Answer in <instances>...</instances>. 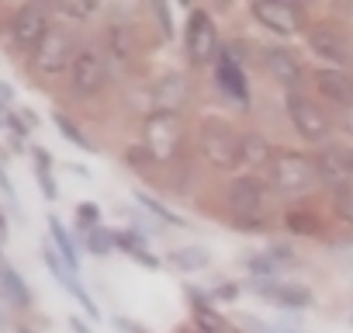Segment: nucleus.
I'll use <instances>...</instances> for the list:
<instances>
[{
  "mask_svg": "<svg viewBox=\"0 0 353 333\" xmlns=\"http://www.w3.org/2000/svg\"><path fill=\"white\" fill-rule=\"evenodd\" d=\"M8 233V226H4V216H0V236H4Z\"/></svg>",
  "mask_w": 353,
  "mask_h": 333,
  "instance_id": "44",
  "label": "nucleus"
},
{
  "mask_svg": "<svg viewBox=\"0 0 353 333\" xmlns=\"http://www.w3.org/2000/svg\"><path fill=\"white\" fill-rule=\"evenodd\" d=\"M87 250H90V254H97V257L111 254V250H114V233H108V229H90Z\"/></svg>",
  "mask_w": 353,
  "mask_h": 333,
  "instance_id": "30",
  "label": "nucleus"
},
{
  "mask_svg": "<svg viewBox=\"0 0 353 333\" xmlns=\"http://www.w3.org/2000/svg\"><path fill=\"white\" fill-rule=\"evenodd\" d=\"M52 122H56V129L63 132V139H66V142H73V146H80V149L94 153V142H90V139L80 132V125H77V122H70L63 111H56V115H52Z\"/></svg>",
  "mask_w": 353,
  "mask_h": 333,
  "instance_id": "26",
  "label": "nucleus"
},
{
  "mask_svg": "<svg viewBox=\"0 0 353 333\" xmlns=\"http://www.w3.org/2000/svg\"><path fill=\"white\" fill-rule=\"evenodd\" d=\"M222 53V42H219V28L212 21V15L205 8H191L188 15V35H184V56L191 66H212Z\"/></svg>",
  "mask_w": 353,
  "mask_h": 333,
  "instance_id": "4",
  "label": "nucleus"
},
{
  "mask_svg": "<svg viewBox=\"0 0 353 333\" xmlns=\"http://www.w3.org/2000/svg\"><path fill=\"white\" fill-rule=\"evenodd\" d=\"M108 56L118 70H128L139 56V39H135V28L125 25V21H111L108 25Z\"/></svg>",
  "mask_w": 353,
  "mask_h": 333,
  "instance_id": "14",
  "label": "nucleus"
},
{
  "mask_svg": "<svg viewBox=\"0 0 353 333\" xmlns=\"http://www.w3.org/2000/svg\"><path fill=\"white\" fill-rule=\"evenodd\" d=\"M63 15H70V18H80V21H90V18H97V11H101V4L97 0H63V4H56Z\"/></svg>",
  "mask_w": 353,
  "mask_h": 333,
  "instance_id": "28",
  "label": "nucleus"
},
{
  "mask_svg": "<svg viewBox=\"0 0 353 333\" xmlns=\"http://www.w3.org/2000/svg\"><path fill=\"white\" fill-rule=\"evenodd\" d=\"M97 219H101V209L94 202H80L77 205V222L87 226V229H97Z\"/></svg>",
  "mask_w": 353,
  "mask_h": 333,
  "instance_id": "33",
  "label": "nucleus"
},
{
  "mask_svg": "<svg viewBox=\"0 0 353 333\" xmlns=\"http://www.w3.org/2000/svg\"><path fill=\"white\" fill-rule=\"evenodd\" d=\"M270 184L277 195H308L319 184L315 156L305 153H277L270 163Z\"/></svg>",
  "mask_w": 353,
  "mask_h": 333,
  "instance_id": "2",
  "label": "nucleus"
},
{
  "mask_svg": "<svg viewBox=\"0 0 353 333\" xmlns=\"http://www.w3.org/2000/svg\"><path fill=\"white\" fill-rule=\"evenodd\" d=\"M4 330H8V316H4V312H0V333H4Z\"/></svg>",
  "mask_w": 353,
  "mask_h": 333,
  "instance_id": "43",
  "label": "nucleus"
},
{
  "mask_svg": "<svg viewBox=\"0 0 353 333\" xmlns=\"http://www.w3.org/2000/svg\"><path fill=\"white\" fill-rule=\"evenodd\" d=\"M332 212H336L343 222H353V188L332 191Z\"/></svg>",
  "mask_w": 353,
  "mask_h": 333,
  "instance_id": "29",
  "label": "nucleus"
},
{
  "mask_svg": "<svg viewBox=\"0 0 353 333\" xmlns=\"http://www.w3.org/2000/svg\"><path fill=\"white\" fill-rule=\"evenodd\" d=\"M152 18H156V28L163 32V39L173 35V18H170V4H152Z\"/></svg>",
  "mask_w": 353,
  "mask_h": 333,
  "instance_id": "34",
  "label": "nucleus"
},
{
  "mask_svg": "<svg viewBox=\"0 0 353 333\" xmlns=\"http://www.w3.org/2000/svg\"><path fill=\"white\" fill-rule=\"evenodd\" d=\"M315 87H319V94L329 97L336 108H350V104H353V77H346V73H339V70H332V66H322V70L315 73Z\"/></svg>",
  "mask_w": 353,
  "mask_h": 333,
  "instance_id": "16",
  "label": "nucleus"
},
{
  "mask_svg": "<svg viewBox=\"0 0 353 333\" xmlns=\"http://www.w3.org/2000/svg\"><path fill=\"white\" fill-rule=\"evenodd\" d=\"M315 174H319V184L339 191V188H350L353 184V149L350 146H322V153L315 156Z\"/></svg>",
  "mask_w": 353,
  "mask_h": 333,
  "instance_id": "9",
  "label": "nucleus"
},
{
  "mask_svg": "<svg viewBox=\"0 0 353 333\" xmlns=\"http://www.w3.org/2000/svg\"><path fill=\"white\" fill-rule=\"evenodd\" d=\"M188 97H191V84H188L184 73H176V70L163 73L149 87V104L156 108V115H181V108L188 104Z\"/></svg>",
  "mask_w": 353,
  "mask_h": 333,
  "instance_id": "10",
  "label": "nucleus"
},
{
  "mask_svg": "<svg viewBox=\"0 0 353 333\" xmlns=\"http://www.w3.org/2000/svg\"><path fill=\"white\" fill-rule=\"evenodd\" d=\"M239 156L250 166H270L274 163V146L260 132H239Z\"/></svg>",
  "mask_w": 353,
  "mask_h": 333,
  "instance_id": "18",
  "label": "nucleus"
},
{
  "mask_svg": "<svg viewBox=\"0 0 353 333\" xmlns=\"http://www.w3.org/2000/svg\"><path fill=\"white\" fill-rule=\"evenodd\" d=\"M135 202H139L149 216H156L159 222H170V226H188V219H181L176 212H170L163 202H156V198H152V195H145V191H135Z\"/></svg>",
  "mask_w": 353,
  "mask_h": 333,
  "instance_id": "25",
  "label": "nucleus"
},
{
  "mask_svg": "<svg viewBox=\"0 0 353 333\" xmlns=\"http://www.w3.org/2000/svg\"><path fill=\"white\" fill-rule=\"evenodd\" d=\"M194 323L201 333H239L225 316H219L215 309H194Z\"/></svg>",
  "mask_w": 353,
  "mask_h": 333,
  "instance_id": "24",
  "label": "nucleus"
},
{
  "mask_svg": "<svg viewBox=\"0 0 353 333\" xmlns=\"http://www.w3.org/2000/svg\"><path fill=\"white\" fill-rule=\"evenodd\" d=\"M239 295H243V285H236V281H229V285H219V288H215V298H219V302H236Z\"/></svg>",
  "mask_w": 353,
  "mask_h": 333,
  "instance_id": "36",
  "label": "nucleus"
},
{
  "mask_svg": "<svg viewBox=\"0 0 353 333\" xmlns=\"http://www.w3.org/2000/svg\"><path fill=\"white\" fill-rule=\"evenodd\" d=\"M284 111H288L294 132H298L305 142H312V146H329L332 122H329V115H325L312 97H305L301 91H288V97H284Z\"/></svg>",
  "mask_w": 353,
  "mask_h": 333,
  "instance_id": "3",
  "label": "nucleus"
},
{
  "mask_svg": "<svg viewBox=\"0 0 353 333\" xmlns=\"http://www.w3.org/2000/svg\"><path fill=\"white\" fill-rule=\"evenodd\" d=\"M108 77H111L108 56H104L97 46H83V49L77 53L73 66H70V87H73V94L94 97V94H101V91L108 87Z\"/></svg>",
  "mask_w": 353,
  "mask_h": 333,
  "instance_id": "6",
  "label": "nucleus"
},
{
  "mask_svg": "<svg viewBox=\"0 0 353 333\" xmlns=\"http://www.w3.org/2000/svg\"><path fill=\"white\" fill-rule=\"evenodd\" d=\"M350 319H353V316H350Z\"/></svg>",
  "mask_w": 353,
  "mask_h": 333,
  "instance_id": "46",
  "label": "nucleus"
},
{
  "mask_svg": "<svg viewBox=\"0 0 353 333\" xmlns=\"http://www.w3.org/2000/svg\"><path fill=\"white\" fill-rule=\"evenodd\" d=\"M198 149H201V156L215 166V171H239L243 166L239 132L219 115H205L198 122Z\"/></svg>",
  "mask_w": 353,
  "mask_h": 333,
  "instance_id": "1",
  "label": "nucleus"
},
{
  "mask_svg": "<svg viewBox=\"0 0 353 333\" xmlns=\"http://www.w3.org/2000/svg\"><path fill=\"white\" fill-rule=\"evenodd\" d=\"M145 146L156 156V163H170L176 160L184 146V132H181V115H149L145 118Z\"/></svg>",
  "mask_w": 353,
  "mask_h": 333,
  "instance_id": "7",
  "label": "nucleus"
},
{
  "mask_svg": "<svg viewBox=\"0 0 353 333\" xmlns=\"http://www.w3.org/2000/svg\"><path fill=\"white\" fill-rule=\"evenodd\" d=\"M263 66H267L270 77H274L277 84H284L288 91H298L301 80H305V70H301L298 56H294L291 49H284V46H270V49H263Z\"/></svg>",
  "mask_w": 353,
  "mask_h": 333,
  "instance_id": "13",
  "label": "nucleus"
},
{
  "mask_svg": "<svg viewBox=\"0 0 353 333\" xmlns=\"http://www.w3.org/2000/svg\"><path fill=\"white\" fill-rule=\"evenodd\" d=\"M170 267L173 271H184V274H194V271H205L212 264V250L208 247H198V243H188V247H176L170 250Z\"/></svg>",
  "mask_w": 353,
  "mask_h": 333,
  "instance_id": "19",
  "label": "nucleus"
},
{
  "mask_svg": "<svg viewBox=\"0 0 353 333\" xmlns=\"http://www.w3.org/2000/svg\"><path fill=\"white\" fill-rule=\"evenodd\" d=\"M70 292H73V295H77V298H80V305H83V309H87V312H90V316H94V319H97V305H94V302H90V295H87V292H83V288H80V285H77V281H73V285H70Z\"/></svg>",
  "mask_w": 353,
  "mask_h": 333,
  "instance_id": "38",
  "label": "nucleus"
},
{
  "mask_svg": "<svg viewBox=\"0 0 353 333\" xmlns=\"http://www.w3.org/2000/svg\"><path fill=\"white\" fill-rule=\"evenodd\" d=\"M32 156H35V160H39V174H49V166H52V156H49V153H46V149H35V153H32Z\"/></svg>",
  "mask_w": 353,
  "mask_h": 333,
  "instance_id": "40",
  "label": "nucleus"
},
{
  "mask_svg": "<svg viewBox=\"0 0 353 333\" xmlns=\"http://www.w3.org/2000/svg\"><path fill=\"white\" fill-rule=\"evenodd\" d=\"M0 122H8V115H4V104H0Z\"/></svg>",
  "mask_w": 353,
  "mask_h": 333,
  "instance_id": "45",
  "label": "nucleus"
},
{
  "mask_svg": "<svg viewBox=\"0 0 353 333\" xmlns=\"http://www.w3.org/2000/svg\"><path fill=\"white\" fill-rule=\"evenodd\" d=\"M267 257H270L277 267H281V264H294V260H298V257H294V250H291V247H284V243H270V247H267Z\"/></svg>",
  "mask_w": 353,
  "mask_h": 333,
  "instance_id": "35",
  "label": "nucleus"
},
{
  "mask_svg": "<svg viewBox=\"0 0 353 333\" xmlns=\"http://www.w3.org/2000/svg\"><path fill=\"white\" fill-rule=\"evenodd\" d=\"M77 39H73V32H66V28H49L46 32V39L35 46V53H32V70L39 73V77H56V73H63V70H70L73 66V59H77Z\"/></svg>",
  "mask_w": 353,
  "mask_h": 333,
  "instance_id": "5",
  "label": "nucleus"
},
{
  "mask_svg": "<svg viewBox=\"0 0 353 333\" xmlns=\"http://www.w3.org/2000/svg\"><path fill=\"white\" fill-rule=\"evenodd\" d=\"M49 28H52V25H49V11H46L42 4H25V8L11 18V39H14L18 49H28V53H35V46L46 39Z\"/></svg>",
  "mask_w": 353,
  "mask_h": 333,
  "instance_id": "11",
  "label": "nucleus"
},
{
  "mask_svg": "<svg viewBox=\"0 0 353 333\" xmlns=\"http://www.w3.org/2000/svg\"><path fill=\"white\" fill-rule=\"evenodd\" d=\"M49 233H52V243H56V250H59L63 264L70 267V274H77V271H80V260H77V250H73L70 233L63 229V222H59V219H49Z\"/></svg>",
  "mask_w": 353,
  "mask_h": 333,
  "instance_id": "23",
  "label": "nucleus"
},
{
  "mask_svg": "<svg viewBox=\"0 0 353 333\" xmlns=\"http://www.w3.org/2000/svg\"><path fill=\"white\" fill-rule=\"evenodd\" d=\"M339 125H343V132L353 135V104L350 108H339Z\"/></svg>",
  "mask_w": 353,
  "mask_h": 333,
  "instance_id": "39",
  "label": "nucleus"
},
{
  "mask_svg": "<svg viewBox=\"0 0 353 333\" xmlns=\"http://www.w3.org/2000/svg\"><path fill=\"white\" fill-rule=\"evenodd\" d=\"M215 80H219V87H222L239 108H250V84H246L243 66H232V63L219 59V66H215Z\"/></svg>",
  "mask_w": 353,
  "mask_h": 333,
  "instance_id": "17",
  "label": "nucleus"
},
{
  "mask_svg": "<svg viewBox=\"0 0 353 333\" xmlns=\"http://www.w3.org/2000/svg\"><path fill=\"white\" fill-rule=\"evenodd\" d=\"M250 11L263 28H270L277 35H298L305 28V8L291 4V0H253Z\"/></svg>",
  "mask_w": 353,
  "mask_h": 333,
  "instance_id": "8",
  "label": "nucleus"
},
{
  "mask_svg": "<svg viewBox=\"0 0 353 333\" xmlns=\"http://www.w3.org/2000/svg\"><path fill=\"white\" fill-rule=\"evenodd\" d=\"M125 163L132 166V171L145 174V171H152V166H156V156L149 153V146H145V142H135V146H128V149H125Z\"/></svg>",
  "mask_w": 353,
  "mask_h": 333,
  "instance_id": "27",
  "label": "nucleus"
},
{
  "mask_svg": "<svg viewBox=\"0 0 353 333\" xmlns=\"http://www.w3.org/2000/svg\"><path fill=\"white\" fill-rule=\"evenodd\" d=\"M42 257H46V264H49V271L56 274V281H63V285L70 288V285H73V278H70V267L63 264V257H59V254H56L52 247H46V250H42Z\"/></svg>",
  "mask_w": 353,
  "mask_h": 333,
  "instance_id": "32",
  "label": "nucleus"
},
{
  "mask_svg": "<svg viewBox=\"0 0 353 333\" xmlns=\"http://www.w3.org/2000/svg\"><path fill=\"white\" fill-rule=\"evenodd\" d=\"M0 191H4L8 198H14V188H11V178H8V171H4V163H0Z\"/></svg>",
  "mask_w": 353,
  "mask_h": 333,
  "instance_id": "41",
  "label": "nucleus"
},
{
  "mask_svg": "<svg viewBox=\"0 0 353 333\" xmlns=\"http://www.w3.org/2000/svg\"><path fill=\"white\" fill-rule=\"evenodd\" d=\"M114 247H118V250H125L128 257H135L139 264L152 267V271L159 267V260L145 250V236H142V233H135V229H121V233H114Z\"/></svg>",
  "mask_w": 353,
  "mask_h": 333,
  "instance_id": "21",
  "label": "nucleus"
},
{
  "mask_svg": "<svg viewBox=\"0 0 353 333\" xmlns=\"http://www.w3.org/2000/svg\"><path fill=\"white\" fill-rule=\"evenodd\" d=\"M39 184H42V195H46L49 202H56V198H59V188H56L52 174H39Z\"/></svg>",
  "mask_w": 353,
  "mask_h": 333,
  "instance_id": "37",
  "label": "nucleus"
},
{
  "mask_svg": "<svg viewBox=\"0 0 353 333\" xmlns=\"http://www.w3.org/2000/svg\"><path fill=\"white\" fill-rule=\"evenodd\" d=\"M225 209L236 219H256L260 209H263V184L256 178H250V174L232 178L229 188H225Z\"/></svg>",
  "mask_w": 353,
  "mask_h": 333,
  "instance_id": "12",
  "label": "nucleus"
},
{
  "mask_svg": "<svg viewBox=\"0 0 353 333\" xmlns=\"http://www.w3.org/2000/svg\"><path fill=\"white\" fill-rule=\"evenodd\" d=\"M70 326H73V333H90V326H87L83 319H77V316L70 319Z\"/></svg>",
  "mask_w": 353,
  "mask_h": 333,
  "instance_id": "42",
  "label": "nucleus"
},
{
  "mask_svg": "<svg viewBox=\"0 0 353 333\" xmlns=\"http://www.w3.org/2000/svg\"><path fill=\"white\" fill-rule=\"evenodd\" d=\"M308 49H312L319 59H325V63H346V59H350L346 39H343L336 28H329V25H319V28L308 32Z\"/></svg>",
  "mask_w": 353,
  "mask_h": 333,
  "instance_id": "15",
  "label": "nucleus"
},
{
  "mask_svg": "<svg viewBox=\"0 0 353 333\" xmlns=\"http://www.w3.org/2000/svg\"><path fill=\"white\" fill-rule=\"evenodd\" d=\"M0 295H4L11 305H18V309H28L32 305V292H28V285L18 278V271L14 267H0Z\"/></svg>",
  "mask_w": 353,
  "mask_h": 333,
  "instance_id": "20",
  "label": "nucleus"
},
{
  "mask_svg": "<svg viewBox=\"0 0 353 333\" xmlns=\"http://www.w3.org/2000/svg\"><path fill=\"white\" fill-rule=\"evenodd\" d=\"M250 271H253V278H263V281H274L277 278V264L267 257V254H256V257H250Z\"/></svg>",
  "mask_w": 353,
  "mask_h": 333,
  "instance_id": "31",
  "label": "nucleus"
},
{
  "mask_svg": "<svg viewBox=\"0 0 353 333\" xmlns=\"http://www.w3.org/2000/svg\"><path fill=\"white\" fill-rule=\"evenodd\" d=\"M284 226L294 236H319L322 233V219L312 209H288L284 212Z\"/></svg>",
  "mask_w": 353,
  "mask_h": 333,
  "instance_id": "22",
  "label": "nucleus"
}]
</instances>
